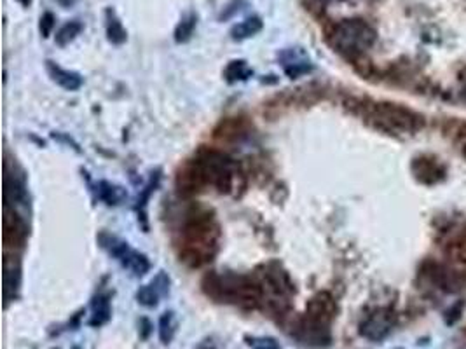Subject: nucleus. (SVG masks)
I'll return each instance as SVG.
<instances>
[{"label":"nucleus","instance_id":"obj_1","mask_svg":"<svg viewBox=\"0 0 466 349\" xmlns=\"http://www.w3.org/2000/svg\"><path fill=\"white\" fill-rule=\"evenodd\" d=\"M219 225L210 213L196 212L182 229L178 255L191 268H203L213 261L219 250Z\"/></svg>","mask_w":466,"mask_h":349},{"label":"nucleus","instance_id":"obj_2","mask_svg":"<svg viewBox=\"0 0 466 349\" xmlns=\"http://www.w3.org/2000/svg\"><path fill=\"white\" fill-rule=\"evenodd\" d=\"M203 290L217 302L257 309L261 307L262 294L257 281L236 273H210L203 280Z\"/></svg>","mask_w":466,"mask_h":349},{"label":"nucleus","instance_id":"obj_3","mask_svg":"<svg viewBox=\"0 0 466 349\" xmlns=\"http://www.w3.org/2000/svg\"><path fill=\"white\" fill-rule=\"evenodd\" d=\"M193 163L205 187L212 185L222 194H232L238 193V187L245 185L239 164L224 152L203 149Z\"/></svg>","mask_w":466,"mask_h":349},{"label":"nucleus","instance_id":"obj_4","mask_svg":"<svg viewBox=\"0 0 466 349\" xmlns=\"http://www.w3.org/2000/svg\"><path fill=\"white\" fill-rule=\"evenodd\" d=\"M254 280L262 294V309L283 316L288 311V300L295 294V285L280 262H268L255 269Z\"/></svg>","mask_w":466,"mask_h":349},{"label":"nucleus","instance_id":"obj_5","mask_svg":"<svg viewBox=\"0 0 466 349\" xmlns=\"http://www.w3.org/2000/svg\"><path fill=\"white\" fill-rule=\"evenodd\" d=\"M358 110L368 125L390 135L414 133L423 126V119L414 110L390 101H363Z\"/></svg>","mask_w":466,"mask_h":349},{"label":"nucleus","instance_id":"obj_6","mask_svg":"<svg viewBox=\"0 0 466 349\" xmlns=\"http://www.w3.org/2000/svg\"><path fill=\"white\" fill-rule=\"evenodd\" d=\"M377 40V32L370 23L360 18L341 20L330 30L329 42L341 55L356 58L367 52Z\"/></svg>","mask_w":466,"mask_h":349},{"label":"nucleus","instance_id":"obj_7","mask_svg":"<svg viewBox=\"0 0 466 349\" xmlns=\"http://www.w3.org/2000/svg\"><path fill=\"white\" fill-rule=\"evenodd\" d=\"M394 324H397V316L392 309L388 307H381V309L372 311L370 314L362 321L360 325V333L368 341H382L385 337L390 336L393 330Z\"/></svg>","mask_w":466,"mask_h":349},{"label":"nucleus","instance_id":"obj_8","mask_svg":"<svg viewBox=\"0 0 466 349\" xmlns=\"http://www.w3.org/2000/svg\"><path fill=\"white\" fill-rule=\"evenodd\" d=\"M2 236L6 246H23L28 236V225L23 217L18 215V212L11 206L4 205V219H2Z\"/></svg>","mask_w":466,"mask_h":349},{"label":"nucleus","instance_id":"obj_9","mask_svg":"<svg viewBox=\"0 0 466 349\" xmlns=\"http://www.w3.org/2000/svg\"><path fill=\"white\" fill-rule=\"evenodd\" d=\"M337 314V304L329 292H319L307 302L304 316L313 324L330 326Z\"/></svg>","mask_w":466,"mask_h":349},{"label":"nucleus","instance_id":"obj_10","mask_svg":"<svg viewBox=\"0 0 466 349\" xmlns=\"http://www.w3.org/2000/svg\"><path fill=\"white\" fill-rule=\"evenodd\" d=\"M292 333L300 343L309 344V346H325V344L330 343V326L313 324L306 316L297 320Z\"/></svg>","mask_w":466,"mask_h":349},{"label":"nucleus","instance_id":"obj_11","mask_svg":"<svg viewBox=\"0 0 466 349\" xmlns=\"http://www.w3.org/2000/svg\"><path fill=\"white\" fill-rule=\"evenodd\" d=\"M412 173L421 183H426V185H433L438 183L445 176V168L438 163V159L430 156L417 157L412 163Z\"/></svg>","mask_w":466,"mask_h":349},{"label":"nucleus","instance_id":"obj_12","mask_svg":"<svg viewBox=\"0 0 466 349\" xmlns=\"http://www.w3.org/2000/svg\"><path fill=\"white\" fill-rule=\"evenodd\" d=\"M170 292V278L164 273H159L149 285L140 287L137 292V300L145 307H156L159 304V299L168 295Z\"/></svg>","mask_w":466,"mask_h":349},{"label":"nucleus","instance_id":"obj_13","mask_svg":"<svg viewBox=\"0 0 466 349\" xmlns=\"http://www.w3.org/2000/svg\"><path fill=\"white\" fill-rule=\"evenodd\" d=\"M424 275L430 278L438 288L445 292H456L461 288V278L456 271L449 269L442 264H426L424 265Z\"/></svg>","mask_w":466,"mask_h":349},{"label":"nucleus","instance_id":"obj_14","mask_svg":"<svg viewBox=\"0 0 466 349\" xmlns=\"http://www.w3.org/2000/svg\"><path fill=\"white\" fill-rule=\"evenodd\" d=\"M28 202V194H26V187L21 180L16 176H9L6 173V180H4V205L11 206L18 212V208H26Z\"/></svg>","mask_w":466,"mask_h":349},{"label":"nucleus","instance_id":"obj_15","mask_svg":"<svg viewBox=\"0 0 466 349\" xmlns=\"http://www.w3.org/2000/svg\"><path fill=\"white\" fill-rule=\"evenodd\" d=\"M46 67L52 81L62 86L63 89H67V91H77L82 86V77L77 72L62 69L55 62H46Z\"/></svg>","mask_w":466,"mask_h":349},{"label":"nucleus","instance_id":"obj_16","mask_svg":"<svg viewBox=\"0 0 466 349\" xmlns=\"http://www.w3.org/2000/svg\"><path fill=\"white\" fill-rule=\"evenodd\" d=\"M20 262H18L16 258H4V295H6L7 302L11 300V292H13L14 295L18 287H20Z\"/></svg>","mask_w":466,"mask_h":349},{"label":"nucleus","instance_id":"obj_17","mask_svg":"<svg viewBox=\"0 0 466 349\" xmlns=\"http://www.w3.org/2000/svg\"><path fill=\"white\" fill-rule=\"evenodd\" d=\"M119 262H121V265L124 269H127L131 275L137 276V278L147 275L149 269H150L149 258L145 257L144 253H140V251H135L133 248L127 250L126 253L119 258Z\"/></svg>","mask_w":466,"mask_h":349},{"label":"nucleus","instance_id":"obj_18","mask_svg":"<svg viewBox=\"0 0 466 349\" xmlns=\"http://www.w3.org/2000/svg\"><path fill=\"white\" fill-rule=\"evenodd\" d=\"M105 26H107L108 42L115 44V46H121V44L126 42L127 32L112 7H108V9L105 11Z\"/></svg>","mask_w":466,"mask_h":349},{"label":"nucleus","instance_id":"obj_19","mask_svg":"<svg viewBox=\"0 0 466 349\" xmlns=\"http://www.w3.org/2000/svg\"><path fill=\"white\" fill-rule=\"evenodd\" d=\"M262 28H264V21H262L258 16H250V18H246V20L239 21V23H236L234 26H232L231 32H229V35H231L232 40H238V42H241V40H246V39H250V37L257 35Z\"/></svg>","mask_w":466,"mask_h":349},{"label":"nucleus","instance_id":"obj_20","mask_svg":"<svg viewBox=\"0 0 466 349\" xmlns=\"http://www.w3.org/2000/svg\"><path fill=\"white\" fill-rule=\"evenodd\" d=\"M91 320H89V325L91 326H101L107 324L112 316V307H110V297L108 295H98L95 297L91 304Z\"/></svg>","mask_w":466,"mask_h":349},{"label":"nucleus","instance_id":"obj_21","mask_svg":"<svg viewBox=\"0 0 466 349\" xmlns=\"http://www.w3.org/2000/svg\"><path fill=\"white\" fill-rule=\"evenodd\" d=\"M196 25H198L196 13H187L186 16H182V20H180L178 25H176L175 33H173V37H175V42L176 44L189 42V40L193 39Z\"/></svg>","mask_w":466,"mask_h":349},{"label":"nucleus","instance_id":"obj_22","mask_svg":"<svg viewBox=\"0 0 466 349\" xmlns=\"http://www.w3.org/2000/svg\"><path fill=\"white\" fill-rule=\"evenodd\" d=\"M98 198L105 205L115 206L121 205V202L127 198V193L123 187L114 185L110 182H100L98 183Z\"/></svg>","mask_w":466,"mask_h":349},{"label":"nucleus","instance_id":"obj_23","mask_svg":"<svg viewBox=\"0 0 466 349\" xmlns=\"http://www.w3.org/2000/svg\"><path fill=\"white\" fill-rule=\"evenodd\" d=\"M84 30V26H82L81 21L74 20V21H69V23H65L62 26V28L56 32V44H58L59 47H65L69 46L70 42H74L75 39H77V35H81V32Z\"/></svg>","mask_w":466,"mask_h":349},{"label":"nucleus","instance_id":"obj_24","mask_svg":"<svg viewBox=\"0 0 466 349\" xmlns=\"http://www.w3.org/2000/svg\"><path fill=\"white\" fill-rule=\"evenodd\" d=\"M224 75L229 82H238V81H246L248 77H251V75H254V70L248 67L245 59H234V62H231L227 67H225Z\"/></svg>","mask_w":466,"mask_h":349},{"label":"nucleus","instance_id":"obj_25","mask_svg":"<svg viewBox=\"0 0 466 349\" xmlns=\"http://www.w3.org/2000/svg\"><path fill=\"white\" fill-rule=\"evenodd\" d=\"M176 316L173 311H166L159 318V339L163 344H170L176 333Z\"/></svg>","mask_w":466,"mask_h":349},{"label":"nucleus","instance_id":"obj_26","mask_svg":"<svg viewBox=\"0 0 466 349\" xmlns=\"http://www.w3.org/2000/svg\"><path fill=\"white\" fill-rule=\"evenodd\" d=\"M243 133H245V130H243V122L238 121V119H231V121L222 122L220 127H217L215 137L229 140V138H239Z\"/></svg>","mask_w":466,"mask_h":349},{"label":"nucleus","instance_id":"obj_27","mask_svg":"<svg viewBox=\"0 0 466 349\" xmlns=\"http://www.w3.org/2000/svg\"><path fill=\"white\" fill-rule=\"evenodd\" d=\"M248 348L251 349H281L280 343H278L274 337H268V336H246L245 337Z\"/></svg>","mask_w":466,"mask_h":349},{"label":"nucleus","instance_id":"obj_28","mask_svg":"<svg viewBox=\"0 0 466 349\" xmlns=\"http://www.w3.org/2000/svg\"><path fill=\"white\" fill-rule=\"evenodd\" d=\"M248 6H250V4H248V0H231V2H229L227 6L222 9V13L219 14V20L220 21L231 20V18H234L236 14H239L241 11H245Z\"/></svg>","mask_w":466,"mask_h":349},{"label":"nucleus","instance_id":"obj_29","mask_svg":"<svg viewBox=\"0 0 466 349\" xmlns=\"http://www.w3.org/2000/svg\"><path fill=\"white\" fill-rule=\"evenodd\" d=\"M56 25V18L52 13H44L42 16H40V23H39V30H40V35L44 37V39H47V37L51 35L52 28H55Z\"/></svg>","mask_w":466,"mask_h":349},{"label":"nucleus","instance_id":"obj_30","mask_svg":"<svg viewBox=\"0 0 466 349\" xmlns=\"http://www.w3.org/2000/svg\"><path fill=\"white\" fill-rule=\"evenodd\" d=\"M311 69H313V67H311L309 59H307V62H300V63H295V65L285 67V72H287L288 77L297 79V77H299V75H304V74L311 72Z\"/></svg>","mask_w":466,"mask_h":349},{"label":"nucleus","instance_id":"obj_31","mask_svg":"<svg viewBox=\"0 0 466 349\" xmlns=\"http://www.w3.org/2000/svg\"><path fill=\"white\" fill-rule=\"evenodd\" d=\"M150 332H152V324H150L147 318H142L140 320V337L142 339H149Z\"/></svg>","mask_w":466,"mask_h":349},{"label":"nucleus","instance_id":"obj_32","mask_svg":"<svg viewBox=\"0 0 466 349\" xmlns=\"http://www.w3.org/2000/svg\"><path fill=\"white\" fill-rule=\"evenodd\" d=\"M194 349H217V348H215V344L212 343V341H205V343L198 344V346Z\"/></svg>","mask_w":466,"mask_h":349},{"label":"nucleus","instance_id":"obj_33","mask_svg":"<svg viewBox=\"0 0 466 349\" xmlns=\"http://www.w3.org/2000/svg\"><path fill=\"white\" fill-rule=\"evenodd\" d=\"M18 2H20L23 7H28L30 4H32V0H18Z\"/></svg>","mask_w":466,"mask_h":349},{"label":"nucleus","instance_id":"obj_34","mask_svg":"<svg viewBox=\"0 0 466 349\" xmlns=\"http://www.w3.org/2000/svg\"><path fill=\"white\" fill-rule=\"evenodd\" d=\"M461 150H463V154L466 156V133L463 135V147H461Z\"/></svg>","mask_w":466,"mask_h":349},{"label":"nucleus","instance_id":"obj_35","mask_svg":"<svg viewBox=\"0 0 466 349\" xmlns=\"http://www.w3.org/2000/svg\"><path fill=\"white\" fill-rule=\"evenodd\" d=\"M74 349H81V348H74Z\"/></svg>","mask_w":466,"mask_h":349}]
</instances>
